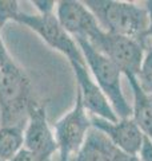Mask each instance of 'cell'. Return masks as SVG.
<instances>
[{
  "instance_id": "1",
  "label": "cell",
  "mask_w": 152,
  "mask_h": 161,
  "mask_svg": "<svg viewBox=\"0 0 152 161\" xmlns=\"http://www.w3.org/2000/svg\"><path fill=\"white\" fill-rule=\"evenodd\" d=\"M83 3L104 31L138 40L144 50L151 46L147 39L149 20L145 6L118 0H85Z\"/></svg>"
},
{
  "instance_id": "2",
  "label": "cell",
  "mask_w": 152,
  "mask_h": 161,
  "mask_svg": "<svg viewBox=\"0 0 152 161\" xmlns=\"http://www.w3.org/2000/svg\"><path fill=\"white\" fill-rule=\"evenodd\" d=\"M38 102L28 74L9 55L0 64V125L24 126Z\"/></svg>"
},
{
  "instance_id": "3",
  "label": "cell",
  "mask_w": 152,
  "mask_h": 161,
  "mask_svg": "<svg viewBox=\"0 0 152 161\" xmlns=\"http://www.w3.org/2000/svg\"><path fill=\"white\" fill-rule=\"evenodd\" d=\"M76 43L82 50L92 78L109 101L116 115L119 118L132 117V106L127 101L123 93V87H121L123 73L120 71V69L105 55L94 48L87 40L76 39Z\"/></svg>"
},
{
  "instance_id": "4",
  "label": "cell",
  "mask_w": 152,
  "mask_h": 161,
  "mask_svg": "<svg viewBox=\"0 0 152 161\" xmlns=\"http://www.w3.org/2000/svg\"><path fill=\"white\" fill-rule=\"evenodd\" d=\"M52 129L58 145V161H73L92 129V119L78 90L72 109L62 115Z\"/></svg>"
},
{
  "instance_id": "5",
  "label": "cell",
  "mask_w": 152,
  "mask_h": 161,
  "mask_svg": "<svg viewBox=\"0 0 152 161\" xmlns=\"http://www.w3.org/2000/svg\"><path fill=\"white\" fill-rule=\"evenodd\" d=\"M15 23L32 30L51 48L64 55L69 64L85 62L79 44L59 23L56 11L48 14H28L20 11Z\"/></svg>"
},
{
  "instance_id": "6",
  "label": "cell",
  "mask_w": 152,
  "mask_h": 161,
  "mask_svg": "<svg viewBox=\"0 0 152 161\" xmlns=\"http://www.w3.org/2000/svg\"><path fill=\"white\" fill-rule=\"evenodd\" d=\"M87 42L120 69L124 77H138L145 50L138 40L99 30Z\"/></svg>"
},
{
  "instance_id": "7",
  "label": "cell",
  "mask_w": 152,
  "mask_h": 161,
  "mask_svg": "<svg viewBox=\"0 0 152 161\" xmlns=\"http://www.w3.org/2000/svg\"><path fill=\"white\" fill-rule=\"evenodd\" d=\"M24 148L36 153L44 161H52L58 154V145L53 129L48 122L47 109L40 102L29 110L24 126Z\"/></svg>"
},
{
  "instance_id": "8",
  "label": "cell",
  "mask_w": 152,
  "mask_h": 161,
  "mask_svg": "<svg viewBox=\"0 0 152 161\" xmlns=\"http://www.w3.org/2000/svg\"><path fill=\"white\" fill-rule=\"evenodd\" d=\"M69 66L72 69L76 79V90L80 93L83 105L89 115L116 122L119 117L116 115L107 97L103 94L98 83L92 78L87 67V63H71Z\"/></svg>"
},
{
  "instance_id": "9",
  "label": "cell",
  "mask_w": 152,
  "mask_h": 161,
  "mask_svg": "<svg viewBox=\"0 0 152 161\" xmlns=\"http://www.w3.org/2000/svg\"><path fill=\"white\" fill-rule=\"evenodd\" d=\"M91 119L92 128L103 133L118 150L131 156H139L144 142V136L132 117L119 118L116 122L92 115Z\"/></svg>"
},
{
  "instance_id": "10",
  "label": "cell",
  "mask_w": 152,
  "mask_h": 161,
  "mask_svg": "<svg viewBox=\"0 0 152 161\" xmlns=\"http://www.w3.org/2000/svg\"><path fill=\"white\" fill-rule=\"evenodd\" d=\"M56 18L62 27L75 40H89L101 30L94 14L79 0H60L56 4Z\"/></svg>"
},
{
  "instance_id": "11",
  "label": "cell",
  "mask_w": 152,
  "mask_h": 161,
  "mask_svg": "<svg viewBox=\"0 0 152 161\" xmlns=\"http://www.w3.org/2000/svg\"><path fill=\"white\" fill-rule=\"evenodd\" d=\"M129 82L134 95L132 102V119L139 126L145 138L152 142V93H148L140 86L138 77H125Z\"/></svg>"
},
{
  "instance_id": "12",
  "label": "cell",
  "mask_w": 152,
  "mask_h": 161,
  "mask_svg": "<svg viewBox=\"0 0 152 161\" xmlns=\"http://www.w3.org/2000/svg\"><path fill=\"white\" fill-rule=\"evenodd\" d=\"M116 148L105 136L92 128L73 161H112Z\"/></svg>"
},
{
  "instance_id": "13",
  "label": "cell",
  "mask_w": 152,
  "mask_h": 161,
  "mask_svg": "<svg viewBox=\"0 0 152 161\" xmlns=\"http://www.w3.org/2000/svg\"><path fill=\"white\" fill-rule=\"evenodd\" d=\"M25 126V125H24ZM23 125H0V160L11 161L24 147Z\"/></svg>"
},
{
  "instance_id": "14",
  "label": "cell",
  "mask_w": 152,
  "mask_h": 161,
  "mask_svg": "<svg viewBox=\"0 0 152 161\" xmlns=\"http://www.w3.org/2000/svg\"><path fill=\"white\" fill-rule=\"evenodd\" d=\"M138 80L145 92L152 93V46H149L144 53V59L138 74Z\"/></svg>"
},
{
  "instance_id": "15",
  "label": "cell",
  "mask_w": 152,
  "mask_h": 161,
  "mask_svg": "<svg viewBox=\"0 0 152 161\" xmlns=\"http://www.w3.org/2000/svg\"><path fill=\"white\" fill-rule=\"evenodd\" d=\"M20 11L22 9L16 0H0V28L9 22H15Z\"/></svg>"
},
{
  "instance_id": "16",
  "label": "cell",
  "mask_w": 152,
  "mask_h": 161,
  "mask_svg": "<svg viewBox=\"0 0 152 161\" xmlns=\"http://www.w3.org/2000/svg\"><path fill=\"white\" fill-rule=\"evenodd\" d=\"M31 4H33L36 14H48L56 11L58 2H53V0H35V2H31Z\"/></svg>"
},
{
  "instance_id": "17",
  "label": "cell",
  "mask_w": 152,
  "mask_h": 161,
  "mask_svg": "<svg viewBox=\"0 0 152 161\" xmlns=\"http://www.w3.org/2000/svg\"><path fill=\"white\" fill-rule=\"evenodd\" d=\"M11 161H44L42 157H39V156L36 154V153H33V152H31L29 149H27V148H24L23 147V149L20 150V152L15 156V157L11 160ZM53 161V160H52Z\"/></svg>"
},
{
  "instance_id": "18",
  "label": "cell",
  "mask_w": 152,
  "mask_h": 161,
  "mask_svg": "<svg viewBox=\"0 0 152 161\" xmlns=\"http://www.w3.org/2000/svg\"><path fill=\"white\" fill-rule=\"evenodd\" d=\"M139 158L140 161H152V142L145 137L143 147H141V150L139 153Z\"/></svg>"
},
{
  "instance_id": "19",
  "label": "cell",
  "mask_w": 152,
  "mask_h": 161,
  "mask_svg": "<svg viewBox=\"0 0 152 161\" xmlns=\"http://www.w3.org/2000/svg\"><path fill=\"white\" fill-rule=\"evenodd\" d=\"M144 6H145V8H147V12H148V20H149L148 32H147V39H148L149 44L152 46V0H148V2H145Z\"/></svg>"
},
{
  "instance_id": "20",
  "label": "cell",
  "mask_w": 152,
  "mask_h": 161,
  "mask_svg": "<svg viewBox=\"0 0 152 161\" xmlns=\"http://www.w3.org/2000/svg\"><path fill=\"white\" fill-rule=\"evenodd\" d=\"M112 161H140V158H139V156H131V154L123 153L116 149V152L112 157Z\"/></svg>"
},
{
  "instance_id": "21",
  "label": "cell",
  "mask_w": 152,
  "mask_h": 161,
  "mask_svg": "<svg viewBox=\"0 0 152 161\" xmlns=\"http://www.w3.org/2000/svg\"><path fill=\"white\" fill-rule=\"evenodd\" d=\"M8 57H9V53L6 47V44H4V40L2 38V28H0V64H2Z\"/></svg>"
},
{
  "instance_id": "22",
  "label": "cell",
  "mask_w": 152,
  "mask_h": 161,
  "mask_svg": "<svg viewBox=\"0 0 152 161\" xmlns=\"http://www.w3.org/2000/svg\"><path fill=\"white\" fill-rule=\"evenodd\" d=\"M0 161H2V160H0Z\"/></svg>"
},
{
  "instance_id": "23",
  "label": "cell",
  "mask_w": 152,
  "mask_h": 161,
  "mask_svg": "<svg viewBox=\"0 0 152 161\" xmlns=\"http://www.w3.org/2000/svg\"><path fill=\"white\" fill-rule=\"evenodd\" d=\"M56 161H58V160H56Z\"/></svg>"
}]
</instances>
